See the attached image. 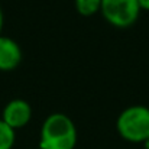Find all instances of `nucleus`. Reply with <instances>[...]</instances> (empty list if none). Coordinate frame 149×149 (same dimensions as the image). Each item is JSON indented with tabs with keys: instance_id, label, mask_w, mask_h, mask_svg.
<instances>
[{
	"instance_id": "nucleus-1",
	"label": "nucleus",
	"mask_w": 149,
	"mask_h": 149,
	"mask_svg": "<svg viewBox=\"0 0 149 149\" xmlns=\"http://www.w3.org/2000/svg\"><path fill=\"white\" fill-rule=\"evenodd\" d=\"M78 133L72 119L64 113L49 114L41 127L39 149H74Z\"/></svg>"
},
{
	"instance_id": "nucleus-2",
	"label": "nucleus",
	"mask_w": 149,
	"mask_h": 149,
	"mask_svg": "<svg viewBox=\"0 0 149 149\" xmlns=\"http://www.w3.org/2000/svg\"><path fill=\"white\" fill-rule=\"evenodd\" d=\"M119 135L129 142H145L149 139V109L142 104L126 107L116 120Z\"/></svg>"
},
{
	"instance_id": "nucleus-3",
	"label": "nucleus",
	"mask_w": 149,
	"mask_h": 149,
	"mask_svg": "<svg viewBox=\"0 0 149 149\" xmlns=\"http://www.w3.org/2000/svg\"><path fill=\"white\" fill-rule=\"evenodd\" d=\"M100 12L110 25L129 28L138 20L141 6L138 0H101Z\"/></svg>"
},
{
	"instance_id": "nucleus-4",
	"label": "nucleus",
	"mask_w": 149,
	"mask_h": 149,
	"mask_svg": "<svg viewBox=\"0 0 149 149\" xmlns=\"http://www.w3.org/2000/svg\"><path fill=\"white\" fill-rule=\"evenodd\" d=\"M31 119H32V107L23 99L10 100L3 109L1 120L7 123L12 129L23 127L25 125L29 123Z\"/></svg>"
},
{
	"instance_id": "nucleus-5",
	"label": "nucleus",
	"mask_w": 149,
	"mask_h": 149,
	"mask_svg": "<svg viewBox=\"0 0 149 149\" xmlns=\"http://www.w3.org/2000/svg\"><path fill=\"white\" fill-rule=\"evenodd\" d=\"M22 61V49L19 44L9 38L0 35V70L9 71L16 68Z\"/></svg>"
},
{
	"instance_id": "nucleus-6",
	"label": "nucleus",
	"mask_w": 149,
	"mask_h": 149,
	"mask_svg": "<svg viewBox=\"0 0 149 149\" xmlns=\"http://www.w3.org/2000/svg\"><path fill=\"white\" fill-rule=\"evenodd\" d=\"M75 9L83 16H93L100 12L101 0H74Z\"/></svg>"
},
{
	"instance_id": "nucleus-7",
	"label": "nucleus",
	"mask_w": 149,
	"mask_h": 149,
	"mask_svg": "<svg viewBox=\"0 0 149 149\" xmlns=\"http://www.w3.org/2000/svg\"><path fill=\"white\" fill-rule=\"evenodd\" d=\"M15 129L0 119V149H12L15 145Z\"/></svg>"
},
{
	"instance_id": "nucleus-8",
	"label": "nucleus",
	"mask_w": 149,
	"mask_h": 149,
	"mask_svg": "<svg viewBox=\"0 0 149 149\" xmlns=\"http://www.w3.org/2000/svg\"><path fill=\"white\" fill-rule=\"evenodd\" d=\"M139 1V6H141V10L145 9V10H149V0H138Z\"/></svg>"
},
{
	"instance_id": "nucleus-9",
	"label": "nucleus",
	"mask_w": 149,
	"mask_h": 149,
	"mask_svg": "<svg viewBox=\"0 0 149 149\" xmlns=\"http://www.w3.org/2000/svg\"><path fill=\"white\" fill-rule=\"evenodd\" d=\"M1 28H3V12H1V7H0V32H1Z\"/></svg>"
},
{
	"instance_id": "nucleus-10",
	"label": "nucleus",
	"mask_w": 149,
	"mask_h": 149,
	"mask_svg": "<svg viewBox=\"0 0 149 149\" xmlns=\"http://www.w3.org/2000/svg\"><path fill=\"white\" fill-rule=\"evenodd\" d=\"M143 146H145V149H149V139H146V141L143 142Z\"/></svg>"
},
{
	"instance_id": "nucleus-11",
	"label": "nucleus",
	"mask_w": 149,
	"mask_h": 149,
	"mask_svg": "<svg viewBox=\"0 0 149 149\" xmlns=\"http://www.w3.org/2000/svg\"><path fill=\"white\" fill-rule=\"evenodd\" d=\"M38 149H39V148H38Z\"/></svg>"
}]
</instances>
